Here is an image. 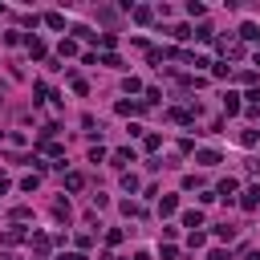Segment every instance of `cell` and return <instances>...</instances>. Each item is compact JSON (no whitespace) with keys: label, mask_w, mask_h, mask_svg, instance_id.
I'll return each mask as SVG.
<instances>
[{"label":"cell","mask_w":260,"mask_h":260,"mask_svg":"<svg viewBox=\"0 0 260 260\" xmlns=\"http://www.w3.org/2000/svg\"><path fill=\"white\" fill-rule=\"evenodd\" d=\"M240 208H244V211H256V208H260V187H248V191H244Z\"/></svg>","instance_id":"cell-1"},{"label":"cell","mask_w":260,"mask_h":260,"mask_svg":"<svg viewBox=\"0 0 260 260\" xmlns=\"http://www.w3.org/2000/svg\"><path fill=\"white\" fill-rule=\"evenodd\" d=\"M183 228H191V232L203 228V211H199V208H195V211H183Z\"/></svg>","instance_id":"cell-2"},{"label":"cell","mask_w":260,"mask_h":260,"mask_svg":"<svg viewBox=\"0 0 260 260\" xmlns=\"http://www.w3.org/2000/svg\"><path fill=\"white\" fill-rule=\"evenodd\" d=\"M195 163L199 167H216L220 163V151H195Z\"/></svg>","instance_id":"cell-3"},{"label":"cell","mask_w":260,"mask_h":260,"mask_svg":"<svg viewBox=\"0 0 260 260\" xmlns=\"http://www.w3.org/2000/svg\"><path fill=\"white\" fill-rule=\"evenodd\" d=\"M175 208H179V199H175V195H163V203H159L163 216H175Z\"/></svg>","instance_id":"cell-4"},{"label":"cell","mask_w":260,"mask_h":260,"mask_svg":"<svg viewBox=\"0 0 260 260\" xmlns=\"http://www.w3.org/2000/svg\"><path fill=\"white\" fill-rule=\"evenodd\" d=\"M33 248H37V256H45V252H49V236L37 232V236H33Z\"/></svg>","instance_id":"cell-5"},{"label":"cell","mask_w":260,"mask_h":260,"mask_svg":"<svg viewBox=\"0 0 260 260\" xmlns=\"http://www.w3.org/2000/svg\"><path fill=\"white\" fill-rule=\"evenodd\" d=\"M0 240H4V244H20V240H25V232H20V228H8Z\"/></svg>","instance_id":"cell-6"},{"label":"cell","mask_w":260,"mask_h":260,"mask_svg":"<svg viewBox=\"0 0 260 260\" xmlns=\"http://www.w3.org/2000/svg\"><path fill=\"white\" fill-rule=\"evenodd\" d=\"M25 45H29V53H33V57H45V45H41L37 37H25Z\"/></svg>","instance_id":"cell-7"},{"label":"cell","mask_w":260,"mask_h":260,"mask_svg":"<svg viewBox=\"0 0 260 260\" xmlns=\"http://www.w3.org/2000/svg\"><path fill=\"white\" fill-rule=\"evenodd\" d=\"M216 240H236V228H232V224H220V228H216Z\"/></svg>","instance_id":"cell-8"},{"label":"cell","mask_w":260,"mask_h":260,"mask_svg":"<svg viewBox=\"0 0 260 260\" xmlns=\"http://www.w3.org/2000/svg\"><path fill=\"white\" fill-rule=\"evenodd\" d=\"M45 25H49V29H57V33H61V29H65V17H61V13H49V17H45Z\"/></svg>","instance_id":"cell-9"},{"label":"cell","mask_w":260,"mask_h":260,"mask_svg":"<svg viewBox=\"0 0 260 260\" xmlns=\"http://www.w3.org/2000/svg\"><path fill=\"white\" fill-rule=\"evenodd\" d=\"M134 163V151H114V167H126Z\"/></svg>","instance_id":"cell-10"},{"label":"cell","mask_w":260,"mask_h":260,"mask_svg":"<svg viewBox=\"0 0 260 260\" xmlns=\"http://www.w3.org/2000/svg\"><path fill=\"white\" fill-rule=\"evenodd\" d=\"M224 110H228V114H240V98L228 94V98H224Z\"/></svg>","instance_id":"cell-11"},{"label":"cell","mask_w":260,"mask_h":260,"mask_svg":"<svg viewBox=\"0 0 260 260\" xmlns=\"http://www.w3.org/2000/svg\"><path fill=\"white\" fill-rule=\"evenodd\" d=\"M187 244L191 248H203V244H208V236H203V232H187Z\"/></svg>","instance_id":"cell-12"},{"label":"cell","mask_w":260,"mask_h":260,"mask_svg":"<svg viewBox=\"0 0 260 260\" xmlns=\"http://www.w3.org/2000/svg\"><path fill=\"white\" fill-rule=\"evenodd\" d=\"M167 33H171L175 41H187V37H191V29H187V25H175V29H167Z\"/></svg>","instance_id":"cell-13"},{"label":"cell","mask_w":260,"mask_h":260,"mask_svg":"<svg viewBox=\"0 0 260 260\" xmlns=\"http://www.w3.org/2000/svg\"><path fill=\"white\" fill-rule=\"evenodd\" d=\"M139 110H142L139 102H118V114H139Z\"/></svg>","instance_id":"cell-14"},{"label":"cell","mask_w":260,"mask_h":260,"mask_svg":"<svg viewBox=\"0 0 260 260\" xmlns=\"http://www.w3.org/2000/svg\"><path fill=\"white\" fill-rule=\"evenodd\" d=\"M53 211H57V220H69V199H57V208H53Z\"/></svg>","instance_id":"cell-15"},{"label":"cell","mask_w":260,"mask_h":260,"mask_svg":"<svg viewBox=\"0 0 260 260\" xmlns=\"http://www.w3.org/2000/svg\"><path fill=\"white\" fill-rule=\"evenodd\" d=\"M240 37H244V41H256V37H260V29H256V25H244V29H240Z\"/></svg>","instance_id":"cell-16"},{"label":"cell","mask_w":260,"mask_h":260,"mask_svg":"<svg viewBox=\"0 0 260 260\" xmlns=\"http://www.w3.org/2000/svg\"><path fill=\"white\" fill-rule=\"evenodd\" d=\"M77 53V41H61V57H73Z\"/></svg>","instance_id":"cell-17"},{"label":"cell","mask_w":260,"mask_h":260,"mask_svg":"<svg viewBox=\"0 0 260 260\" xmlns=\"http://www.w3.org/2000/svg\"><path fill=\"white\" fill-rule=\"evenodd\" d=\"M122 187H126V191H139V175H122Z\"/></svg>","instance_id":"cell-18"},{"label":"cell","mask_w":260,"mask_h":260,"mask_svg":"<svg viewBox=\"0 0 260 260\" xmlns=\"http://www.w3.org/2000/svg\"><path fill=\"white\" fill-rule=\"evenodd\" d=\"M208 260H232V252H224V248H216V252H211Z\"/></svg>","instance_id":"cell-19"},{"label":"cell","mask_w":260,"mask_h":260,"mask_svg":"<svg viewBox=\"0 0 260 260\" xmlns=\"http://www.w3.org/2000/svg\"><path fill=\"white\" fill-rule=\"evenodd\" d=\"M248 171H252V175H260V159H248Z\"/></svg>","instance_id":"cell-20"},{"label":"cell","mask_w":260,"mask_h":260,"mask_svg":"<svg viewBox=\"0 0 260 260\" xmlns=\"http://www.w3.org/2000/svg\"><path fill=\"white\" fill-rule=\"evenodd\" d=\"M4 191H8V179H4V175H0V195H4Z\"/></svg>","instance_id":"cell-21"}]
</instances>
